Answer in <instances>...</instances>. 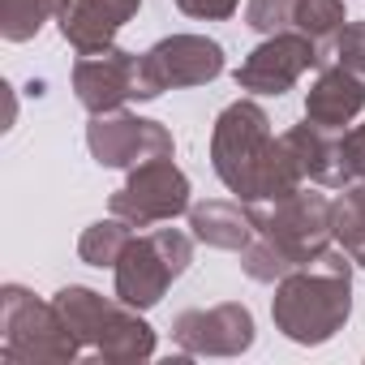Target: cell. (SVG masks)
I'll return each instance as SVG.
<instances>
[{"label": "cell", "mask_w": 365, "mask_h": 365, "mask_svg": "<svg viewBox=\"0 0 365 365\" xmlns=\"http://www.w3.org/2000/svg\"><path fill=\"white\" fill-rule=\"evenodd\" d=\"M142 0H69L61 14V35L78 56H95L116 48V35L138 18Z\"/></svg>", "instance_id": "7c38bea8"}, {"label": "cell", "mask_w": 365, "mask_h": 365, "mask_svg": "<svg viewBox=\"0 0 365 365\" xmlns=\"http://www.w3.org/2000/svg\"><path fill=\"white\" fill-rule=\"evenodd\" d=\"M352 262H356V267H361V271H365V245H361V250H356V254H352Z\"/></svg>", "instance_id": "cb8c5ba5"}, {"label": "cell", "mask_w": 365, "mask_h": 365, "mask_svg": "<svg viewBox=\"0 0 365 365\" xmlns=\"http://www.w3.org/2000/svg\"><path fill=\"white\" fill-rule=\"evenodd\" d=\"M284 142L292 146V155L301 159V172L309 185L322 190H344V172H339V138H331V129L318 125H292L284 133Z\"/></svg>", "instance_id": "2e32d148"}, {"label": "cell", "mask_w": 365, "mask_h": 365, "mask_svg": "<svg viewBox=\"0 0 365 365\" xmlns=\"http://www.w3.org/2000/svg\"><path fill=\"white\" fill-rule=\"evenodd\" d=\"M211 168L241 202H279L305 185L301 159L271 133V116L254 99H237L215 116L211 129Z\"/></svg>", "instance_id": "6da1fadb"}, {"label": "cell", "mask_w": 365, "mask_h": 365, "mask_svg": "<svg viewBox=\"0 0 365 365\" xmlns=\"http://www.w3.org/2000/svg\"><path fill=\"white\" fill-rule=\"evenodd\" d=\"M86 146H91V159L99 168H138L146 159H168L176 150L172 142V129L163 120H150V116H133V112H103V116H91L86 125Z\"/></svg>", "instance_id": "9c48e42d"}, {"label": "cell", "mask_w": 365, "mask_h": 365, "mask_svg": "<svg viewBox=\"0 0 365 365\" xmlns=\"http://www.w3.org/2000/svg\"><path fill=\"white\" fill-rule=\"evenodd\" d=\"M339 172H344V190L365 180V120L339 138Z\"/></svg>", "instance_id": "44dd1931"}, {"label": "cell", "mask_w": 365, "mask_h": 365, "mask_svg": "<svg viewBox=\"0 0 365 365\" xmlns=\"http://www.w3.org/2000/svg\"><path fill=\"white\" fill-rule=\"evenodd\" d=\"M331 48H335V61L365 82V22H348Z\"/></svg>", "instance_id": "7402d4cb"}, {"label": "cell", "mask_w": 365, "mask_h": 365, "mask_svg": "<svg viewBox=\"0 0 365 365\" xmlns=\"http://www.w3.org/2000/svg\"><path fill=\"white\" fill-rule=\"evenodd\" d=\"M361 108H365V82L352 69H344L339 61L322 65L314 86L305 91V120L318 129H331V133L352 125L361 116Z\"/></svg>", "instance_id": "4fadbf2b"}, {"label": "cell", "mask_w": 365, "mask_h": 365, "mask_svg": "<svg viewBox=\"0 0 365 365\" xmlns=\"http://www.w3.org/2000/svg\"><path fill=\"white\" fill-rule=\"evenodd\" d=\"M82 344L65 327L52 301H39L22 284L0 288V361L5 365H61L78 361Z\"/></svg>", "instance_id": "277c9868"}, {"label": "cell", "mask_w": 365, "mask_h": 365, "mask_svg": "<svg viewBox=\"0 0 365 365\" xmlns=\"http://www.w3.org/2000/svg\"><path fill=\"white\" fill-rule=\"evenodd\" d=\"M65 9H69V0H0V39L26 43L48 22H61Z\"/></svg>", "instance_id": "ac0fdd59"}, {"label": "cell", "mask_w": 365, "mask_h": 365, "mask_svg": "<svg viewBox=\"0 0 365 365\" xmlns=\"http://www.w3.org/2000/svg\"><path fill=\"white\" fill-rule=\"evenodd\" d=\"M133 241V224L129 220H120V215H108V220H95L82 237H78V258L86 262V267H116L120 262V254H125V245Z\"/></svg>", "instance_id": "d6986e66"}, {"label": "cell", "mask_w": 365, "mask_h": 365, "mask_svg": "<svg viewBox=\"0 0 365 365\" xmlns=\"http://www.w3.org/2000/svg\"><path fill=\"white\" fill-rule=\"evenodd\" d=\"M172 5L185 18H198V22H224L241 9V0H172Z\"/></svg>", "instance_id": "603a6c76"}, {"label": "cell", "mask_w": 365, "mask_h": 365, "mask_svg": "<svg viewBox=\"0 0 365 365\" xmlns=\"http://www.w3.org/2000/svg\"><path fill=\"white\" fill-rule=\"evenodd\" d=\"M190 228L194 241L211 245V250H228L241 254L254 237H258V207L254 202H224V198H207L190 207Z\"/></svg>", "instance_id": "5bb4252c"}, {"label": "cell", "mask_w": 365, "mask_h": 365, "mask_svg": "<svg viewBox=\"0 0 365 365\" xmlns=\"http://www.w3.org/2000/svg\"><path fill=\"white\" fill-rule=\"evenodd\" d=\"M52 305L61 309V318H65V327L73 331V339L82 344V352H95V344H99V335H103V322H108V314L116 309L112 297H103V292H95V288H86V284H65V288L52 297Z\"/></svg>", "instance_id": "e0dca14e"}, {"label": "cell", "mask_w": 365, "mask_h": 365, "mask_svg": "<svg viewBox=\"0 0 365 365\" xmlns=\"http://www.w3.org/2000/svg\"><path fill=\"white\" fill-rule=\"evenodd\" d=\"M194 262V237L180 228H150L146 237H133L120 254L116 271V301L133 309H155L172 279H180Z\"/></svg>", "instance_id": "5b68a950"}, {"label": "cell", "mask_w": 365, "mask_h": 365, "mask_svg": "<svg viewBox=\"0 0 365 365\" xmlns=\"http://www.w3.org/2000/svg\"><path fill=\"white\" fill-rule=\"evenodd\" d=\"M335 241V202L314 190H297L258 207V237L241 250V271L254 284H279L309 267Z\"/></svg>", "instance_id": "7a4b0ae2"}, {"label": "cell", "mask_w": 365, "mask_h": 365, "mask_svg": "<svg viewBox=\"0 0 365 365\" xmlns=\"http://www.w3.org/2000/svg\"><path fill=\"white\" fill-rule=\"evenodd\" d=\"M275 331L301 348H318L344 331L352 318V254L327 250L309 267L275 284L271 297Z\"/></svg>", "instance_id": "3957f363"}, {"label": "cell", "mask_w": 365, "mask_h": 365, "mask_svg": "<svg viewBox=\"0 0 365 365\" xmlns=\"http://www.w3.org/2000/svg\"><path fill=\"white\" fill-rule=\"evenodd\" d=\"M95 356H99V361H112V365L150 361V356H155V327L142 318V309L116 301V309L108 314L103 335H99V344H95Z\"/></svg>", "instance_id": "9a60e30c"}, {"label": "cell", "mask_w": 365, "mask_h": 365, "mask_svg": "<svg viewBox=\"0 0 365 365\" xmlns=\"http://www.w3.org/2000/svg\"><path fill=\"white\" fill-rule=\"evenodd\" d=\"M73 99L91 112V116H103V112H120L125 103H146V78H142V56L138 52H125V48H108V52H95V56H78L73 61Z\"/></svg>", "instance_id": "ba28073f"}, {"label": "cell", "mask_w": 365, "mask_h": 365, "mask_svg": "<svg viewBox=\"0 0 365 365\" xmlns=\"http://www.w3.org/2000/svg\"><path fill=\"white\" fill-rule=\"evenodd\" d=\"M327 56L322 48L301 35V31H279V35H267L241 65H237V86L250 91V95H288L309 69H322Z\"/></svg>", "instance_id": "52a82bcc"}, {"label": "cell", "mask_w": 365, "mask_h": 365, "mask_svg": "<svg viewBox=\"0 0 365 365\" xmlns=\"http://www.w3.org/2000/svg\"><path fill=\"white\" fill-rule=\"evenodd\" d=\"M190 176L168 159H146L138 168H129V180L108 198V211L129 220L133 228H155V224H172L176 215H190Z\"/></svg>", "instance_id": "8992f818"}, {"label": "cell", "mask_w": 365, "mask_h": 365, "mask_svg": "<svg viewBox=\"0 0 365 365\" xmlns=\"http://www.w3.org/2000/svg\"><path fill=\"white\" fill-rule=\"evenodd\" d=\"M220 73H224V48L207 35H168L142 52V78L150 99H159L163 91L207 86Z\"/></svg>", "instance_id": "30bf717a"}, {"label": "cell", "mask_w": 365, "mask_h": 365, "mask_svg": "<svg viewBox=\"0 0 365 365\" xmlns=\"http://www.w3.org/2000/svg\"><path fill=\"white\" fill-rule=\"evenodd\" d=\"M344 26H348L344 0H292V31L309 35L318 48L335 43Z\"/></svg>", "instance_id": "ffe728a7"}, {"label": "cell", "mask_w": 365, "mask_h": 365, "mask_svg": "<svg viewBox=\"0 0 365 365\" xmlns=\"http://www.w3.org/2000/svg\"><path fill=\"white\" fill-rule=\"evenodd\" d=\"M254 314L241 301L185 309L172 318V339L185 356H241L254 348Z\"/></svg>", "instance_id": "8fae6325"}]
</instances>
